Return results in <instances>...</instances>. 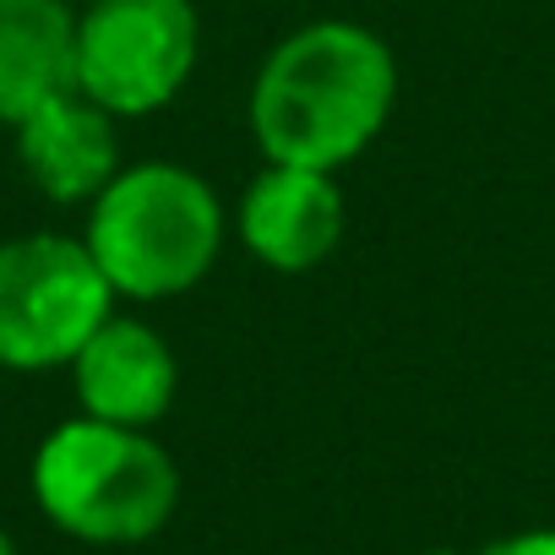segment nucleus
<instances>
[{
	"instance_id": "obj_1",
	"label": "nucleus",
	"mask_w": 555,
	"mask_h": 555,
	"mask_svg": "<svg viewBox=\"0 0 555 555\" xmlns=\"http://www.w3.org/2000/svg\"><path fill=\"white\" fill-rule=\"evenodd\" d=\"M398 61L382 34L322 17L278 39L250 82V137L267 164L344 169L392 120Z\"/></svg>"
},
{
	"instance_id": "obj_2",
	"label": "nucleus",
	"mask_w": 555,
	"mask_h": 555,
	"mask_svg": "<svg viewBox=\"0 0 555 555\" xmlns=\"http://www.w3.org/2000/svg\"><path fill=\"white\" fill-rule=\"evenodd\" d=\"M229 234L218 191L169 158L120 164V175L88 202L82 240L120 300H175L212 272Z\"/></svg>"
},
{
	"instance_id": "obj_3",
	"label": "nucleus",
	"mask_w": 555,
	"mask_h": 555,
	"mask_svg": "<svg viewBox=\"0 0 555 555\" xmlns=\"http://www.w3.org/2000/svg\"><path fill=\"white\" fill-rule=\"evenodd\" d=\"M34 501L82 544H142L175 517L180 468L147 430L77 414L39 441Z\"/></svg>"
},
{
	"instance_id": "obj_4",
	"label": "nucleus",
	"mask_w": 555,
	"mask_h": 555,
	"mask_svg": "<svg viewBox=\"0 0 555 555\" xmlns=\"http://www.w3.org/2000/svg\"><path fill=\"white\" fill-rule=\"evenodd\" d=\"M115 289L77 234H17L0 240V365L61 371L115 317Z\"/></svg>"
},
{
	"instance_id": "obj_5",
	"label": "nucleus",
	"mask_w": 555,
	"mask_h": 555,
	"mask_svg": "<svg viewBox=\"0 0 555 555\" xmlns=\"http://www.w3.org/2000/svg\"><path fill=\"white\" fill-rule=\"evenodd\" d=\"M202 61L196 0H82L72 82L115 120L169 109Z\"/></svg>"
},
{
	"instance_id": "obj_6",
	"label": "nucleus",
	"mask_w": 555,
	"mask_h": 555,
	"mask_svg": "<svg viewBox=\"0 0 555 555\" xmlns=\"http://www.w3.org/2000/svg\"><path fill=\"white\" fill-rule=\"evenodd\" d=\"M12 142L28 185L55 207H88L120 175V120L77 82L34 104L12 126Z\"/></svg>"
},
{
	"instance_id": "obj_7",
	"label": "nucleus",
	"mask_w": 555,
	"mask_h": 555,
	"mask_svg": "<svg viewBox=\"0 0 555 555\" xmlns=\"http://www.w3.org/2000/svg\"><path fill=\"white\" fill-rule=\"evenodd\" d=\"M344 223V185L327 169L295 164H267L234 207L245 250L272 272H317L338 250Z\"/></svg>"
},
{
	"instance_id": "obj_8",
	"label": "nucleus",
	"mask_w": 555,
	"mask_h": 555,
	"mask_svg": "<svg viewBox=\"0 0 555 555\" xmlns=\"http://www.w3.org/2000/svg\"><path fill=\"white\" fill-rule=\"evenodd\" d=\"M66 371H72L82 414L109 420V425H137V430L158 425L180 392V365L164 333L120 311L77 349Z\"/></svg>"
},
{
	"instance_id": "obj_9",
	"label": "nucleus",
	"mask_w": 555,
	"mask_h": 555,
	"mask_svg": "<svg viewBox=\"0 0 555 555\" xmlns=\"http://www.w3.org/2000/svg\"><path fill=\"white\" fill-rule=\"evenodd\" d=\"M77 7L72 0H0V126L72 88Z\"/></svg>"
},
{
	"instance_id": "obj_10",
	"label": "nucleus",
	"mask_w": 555,
	"mask_h": 555,
	"mask_svg": "<svg viewBox=\"0 0 555 555\" xmlns=\"http://www.w3.org/2000/svg\"><path fill=\"white\" fill-rule=\"evenodd\" d=\"M485 555H555V528H528V533H512V539L490 544Z\"/></svg>"
},
{
	"instance_id": "obj_11",
	"label": "nucleus",
	"mask_w": 555,
	"mask_h": 555,
	"mask_svg": "<svg viewBox=\"0 0 555 555\" xmlns=\"http://www.w3.org/2000/svg\"><path fill=\"white\" fill-rule=\"evenodd\" d=\"M0 555H17V544H12V533L0 528Z\"/></svg>"
},
{
	"instance_id": "obj_12",
	"label": "nucleus",
	"mask_w": 555,
	"mask_h": 555,
	"mask_svg": "<svg viewBox=\"0 0 555 555\" xmlns=\"http://www.w3.org/2000/svg\"><path fill=\"white\" fill-rule=\"evenodd\" d=\"M430 555H452V550H430Z\"/></svg>"
},
{
	"instance_id": "obj_13",
	"label": "nucleus",
	"mask_w": 555,
	"mask_h": 555,
	"mask_svg": "<svg viewBox=\"0 0 555 555\" xmlns=\"http://www.w3.org/2000/svg\"><path fill=\"white\" fill-rule=\"evenodd\" d=\"M72 7H82V0H72Z\"/></svg>"
}]
</instances>
